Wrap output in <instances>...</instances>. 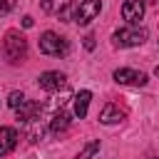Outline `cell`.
Returning <instances> with one entry per match:
<instances>
[{
  "label": "cell",
  "mask_w": 159,
  "mask_h": 159,
  "mask_svg": "<svg viewBox=\"0 0 159 159\" xmlns=\"http://www.w3.org/2000/svg\"><path fill=\"white\" fill-rule=\"evenodd\" d=\"M2 55H5V60L12 62V65L22 62V60L27 57V40H25L17 30L5 32V40H2Z\"/></svg>",
  "instance_id": "6da1fadb"
},
{
  "label": "cell",
  "mask_w": 159,
  "mask_h": 159,
  "mask_svg": "<svg viewBox=\"0 0 159 159\" xmlns=\"http://www.w3.org/2000/svg\"><path fill=\"white\" fill-rule=\"evenodd\" d=\"M112 40H114L117 47H134V45H142L147 40V30L137 27V25L134 27H122V30H117L112 35Z\"/></svg>",
  "instance_id": "7a4b0ae2"
},
{
  "label": "cell",
  "mask_w": 159,
  "mask_h": 159,
  "mask_svg": "<svg viewBox=\"0 0 159 159\" xmlns=\"http://www.w3.org/2000/svg\"><path fill=\"white\" fill-rule=\"evenodd\" d=\"M102 10V2L99 0H80V5H75V15H72V22L77 25H87L92 22Z\"/></svg>",
  "instance_id": "3957f363"
},
{
  "label": "cell",
  "mask_w": 159,
  "mask_h": 159,
  "mask_svg": "<svg viewBox=\"0 0 159 159\" xmlns=\"http://www.w3.org/2000/svg\"><path fill=\"white\" fill-rule=\"evenodd\" d=\"M40 52L60 57V55L67 52V42H65V37H60L55 32H42V37H40Z\"/></svg>",
  "instance_id": "277c9868"
},
{
  "label": "cell",
  "mask_w": 159,
  "mask_h": 159,
  "mask_svg": "<svg viewBox=\"0 0 159 159\" xmlns=\"http://www.w3.org/2000/svg\"><path fill=\"white\" fill-rule=\"evenodd\" d=\"M37 84H40V89H45V92H60V89L67 84V77H65L62 72H42V75L37 77Z\"/></svg>",
  "instance_id": "5b68a950"
},
{
  "label": "cell",
  "mask_w": 159,
  "mask_h": 159,
  "mask_svg": "<svg viewBox=\"0 0 159 159\" xmlns=\"http://www.w3.org/2000/svg\"><path fill=\"white\" fill-rule=\"evenodd\" d=\"M114 80H117L119 84H132V87L147 84V75H144V72H137V70H129V67L114 70Z\"/></svg>",
  "instance_id": "8992f818"
},
{
  "label": "cell",
  "mask_w": 159,
  "mask_h": 159,
  "mask_svg": "<svg viewBox=\"0 0 159 159\" xmlns=\"http://www.w3.org/2000/svg\"><path fill=\"white\" fill-rule=\"evenodd\" d=\"M122 17L129 25H139V20L144 17V0H127L122 5Z\"/></svg>",
  "instance_id": "52a82bcc"
},
{
  "label": "cell",
  "mask_w": 159,
  "mask_h": 159,
  "mask_svg": "<svg viewBox=\"0 0 159 159\" xmlns=\"http://www.w3.org/2000/svg\"><path fill=\"white\" fill-rule=\"evenodd\" d=\"M17 147V132L12 127H0V157H7Z\"/></svg>",
  "instance_id": "ba28073f"
},
{
  "label": "cell",
  "mask_w": 159,
  "mask_h": 159,
  "mask_svg": "<svg viewBox=\"0 0 159 159\" xmlns=\"http://www.w3.org/2000/svg\"><path fill=\"white\" fill-rule=\"evenodd\" d=\"M40 112H42V104H40V102H30V99H25L22 107H17V119L25 122V124H30V122L37 119Z\"/></svg>",
  "instance_id": "9c48e42d"
},
{
  "label": "cell",
  "mask_w": 159,
  "mask_h": 159,
  "mask_svg": "<svg viewBox=\"0 0 159 159\" xmlns=\"http://www.w3.org/2000/svg\"><path fill=\"white\" fill-rule=\"evenodd\" d=\"M124 119V109H119V104H104V109L99 112V122L102 124H114V122H122Z\"/></svg>",
  "instance_id": "30bf717a"
},
{
  "label": "cell",
  "mask_w": 159,
  "mask_h": 159,
  "mask_svg": "<svg viewBox=\"0 0 159 159\" xmlns=\"http://www.w3.org/2000/svg\"><path fill=\"white\" fill-rule=\"evenodd\" d=\"M89 99H92V92L89 89H82L75 94V117L84 119L87 117V107H89Z\"/></svg>",
  "instance_id": "8fae6325"
},
{
  "label": "cell",
  "mask_w": 159,
  "mask_h": 159,
  "mask_svg": "<svg viewBox=\"0 0 159 159\" xmlns=\"http://www.w3.org/2000/svg\"><path fill=\"white\" fill-rule=\"evenodd\" d=\"M70 122H72V117H70V112H65V109H60L55 117H52V122H50V132L52 134H62L67 127H70Z\"/></svg>",
  "instance_id": "7c38bea8"
},
{
  "label": "cell",
  "mask_w": 159,
  "mask_h": 159,
  "mask_svg": "<svg viewBox=\"0 0 159 159\" xmlns=\"http://www.w3.org/2000/svg\"><path fill=\"white\" fill-rule=\"evenodd\" d=\"M42 134H45V129H42V124H40V119H35V122H30V129H27V139L35 144V142H40L42 139Z\"/></svg>",
  "instance_id": "4fadbf2b"
},
{
  "label": "cell",
  "mask_w": 159,
  "mask_h": 159,
  "mask_svg": "<svg viewBox=\"0 0 159 159\" xmlns=\"http://www.w3.org/2000/svg\"><path fill=\"white\" fill-rule=\"evenodd\" d=\"M97 152H99V142H97V139H92V142H87V144H84V149L77 154V159H92Z\"/></svg>",
  "instance_id": "5bb4252c"
},
{
  "label": "cell",
  "mask_w": 159,
  "mask_h": 159,
  "mask_svg": "<svg viewBox=\"0 0 159 159\" xmlns=\"http://www.w3.org/2000/svg\"><path fill=\"white\" fill-rule=\"evenodd\" d=\"M22 102H25V94H22V92H10V97H7V104H10L12 109L22 107Z\"/></svg>",
  "instance_id": "9a60e30c"
},
{
  "label": "cell",
  "mask_w": 159,
  "mask_h": 159,
  "mask_svg": "<svg viewBox=\"0 0 159 159\" xmlns=\"http://www.w3.org/2000/svg\"><path fill=\"white\" fill-rule=\"evenodd\" d=\"M72 10H75V5H72V2H65V5H62V10H60V20L70 22V20H72Z\"/></svg>",
  "instance_id": "2e32d148"
},
{
  "label": "cell",
  "mask_w": 159,
  "mask_h": 159,
  "mask_svg": "<svg viewBox=\"0 0 159 159\" xmlns=\"http://www.w3.org/2000/svg\"><path fill=\"white\" fill-rule=\"evenodd\" d=\"M15 2H17V0H0V15H7V12L15 7Z\"/></svg>",
  "instance_id": "e0dca14e"
},
{
  "label": "cell",
  "mask_w": 159,
  "mask_h": 159,
  "mask_svg": "<svg viewBox=\"0 0 159 159\" xmlns=\"http://www.w3.org/2000/svg\"><path fill=\"white\" fill-rule=\"evenodd\" d=\"M84 47H87V50H94V37H92V35L84 37Z\"/></svg>",
  "instance_id": "ac0fdd59"
},
{
  "label": "cell",
  "mask_w": 159,
  "mask_h": 159,
  "mask_svg": "<svg viewBox=\"0 0 159 159\" xmlns=\"http://www.w3.org/2000/svg\"><path fill=\"white\" fill-rule=\"evenodd\" d=\"M22 25H25V27H32V17L25 15V17H22Z\"/></svg>",
  "instance_id": "d6986e66"
},
{
  "label": "cell",
  "mask_w": 159,
  "mask_h": 159,
  "mask_svg": "<svg viewBox=\"0 0 159 159\" xmlns=\"http://www.w3.org/2000/svg\"><path fill=\"white\" fill-rule=\"evenodd\" d=\"M42 10H47V12H50V10H52V2H50V0H42Z\"/></svg>",
  "instance_id": "ffe728a7"
},
{
  "label": "cell",
  "mask_w": 159,
  "mask_h": 159,
  "mask_svg": "<svg viewBox=\"0 0 159 159\" xmlns=\"http://www.w3.org/2000/svg\"><path fill=\"white\" fill-rule=\"evenodd\" d=\"M154 72H157V77H159V67H157V70H154Z\"/></svg>",
  "instance_id": "44dd1931"
}]
</instances>
